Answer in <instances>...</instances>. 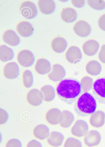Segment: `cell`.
Instances as JSON below:
<instances>
[{
	"label": "cell",
	"mask_w": 105,
	"mask_h": 147,
	"mask_svg": "<svg viewBox=\"0 0 105 147\" xmlns=\"http://www.w3.org/2000/svg\"><path fill=\"white\" fill-rule=\"evenodd\" d=\"M74 119V116L72 112L67 110H63L61 112L59 125L62 127L68 128L71 125Z\"/></svg>",
	"instance_id": "20"
},
{
	"label": "cell",
	"mask_w": 105,
	"mask_h": 147,
	"mask_svg": "<svg viewBox=\"0 0 105 147\" xmlns=\"http://www.w3.org/2000/svg\"><path fill=\"white\" fill-rule=\"evenodd\" d=\"M51 68L50 63L44 58L38 59L35 66V71L40 75H45L49 73L51 71Z\"/></svg>",
	"instance_id": "17"
},
{
	"label": "cell",
	"mask_w": 105,
	"mask_h": 147,
	"mask_svg": "<svg viewBox=\"0 0 105 147\" xmlns=\"http://www.w3.org/2000/svg\"><path fill=\"white\" fill-rule=\"evenodd\" d=\"M22 79L24 86L27 88H30L33 84V76L32 72L29 70H26L22 74Z\"/></svg>",
	"instance_id": "28"
},
{
	"label": "cell",
	"mask_w": 105,
	"mask_h": 147,
	"mask_svg": "<svg viewBox=\"0 0 105 147\" xmlns=\"http://www.w3.org/2000/svg\"><path fill=\"white\" fill-rule=\"evenodd\" d=\"M99 46V44L96 40L90 39L83 43L82 49L85 54L89 56H92L97 53Z\"/></svg>",
	"instance_id": "14"
},
{
	"label": "cell",
	"mask_w": 105,
	"mask_h": 147,
	"mask_svg": "<svg viewBox=\"0 0 105 147\" xmlns=\"http://www.w3.org/2000/svg\"><path fill=\"white\" fill-rule=\"evenodd\" d=\"M56 90L60 99L69 105H72L75 102L82 92L80 82L72 78L61 80L57 85Z\"/></svg>",
	"instance_id": "1"
},
{
	"label": "cell",
	"mask_w": 105,
	"mask_h": 147,
	"mask_svg": "<svg viewBox=\"0 0 105 147\" xmlns=\"http://www.w3.org/2000/svg\"><path fill=\"white\" fill-rule=\"evenodd\" d=\"M64 147H82L81 142L78 139L74 137H70L65 141Z\"/></svg>",
	"instance_id": "31"
},
{
	"label": "cell",
	"mask_w": 105,
	"mask_h": 147,
	"mask_svg": "<svg viewBox=\"0 0 105 147\" xmlns=\"http://www.w3.org/2000/svg\"><path fill=\"white\" fill-rule=\"evenodd\" d=\"M26 98L28 103L34 106H37L41 105L44 99L42 92L36 88L29 90L27 94Z\"/></svg>",
	"instance_id": "8"
},
{
	"label": "cell",
	"mask_w": 105,
	"mask_h": 147,
	"mask_svg": "<svg viewBox=\"0 0 105 147\" xmlns=\"http://www.w3.org/2000/svg\"><path fill=\"white\" fill-rule=\"evenodd\" d=\"M64 140V136L61 133L54 131L50 134L48 137L47 141L51 146L58 147L62 145Z\"/></svg>",
	"instance_id": "21"
},
{
	"label": "cell",
	"mask_w": 105,
	"mask_h": 147,
	"mask_svg": "<svg viewBox=\"0 0 105 147\" xmlns=\"http://www.w3.org/2000/svg\"><path fill=\"white\" fill-rule=\"evenodd\" d=\"M20 15L24 18L31 19L35 17L38 13L37 7L32 1L27 0L21 3L19 7Z\"/></svg>",
	"instance_id": "4"
},
{
	"label": "cell",
	"mask_w": 105,
	"mask_h": 147,
	"mask_svg": "<svg viewBox=\"0 0 105 147\" xmlns=\"http://www.w3.org/2000/svg\"><path fill=\"white\" fill-rule=\"evenodd\" d=\"M98 24L100 28L105 31V13L102 15L98 20Z\"/></svg>",
	"instance_id": "35"
},
{
	"label": "cell",
	"mask_w": 105,
	"mask_h": 147,
	"mask_svg": "<svg viewBox=\"0 0 105 147\" xmlns=\"http://www.w3.org/2000/svg\"><path fill=\"white\" fill-rule=\"evenodd\" d=\"M66 75V71L61 65L56 63L53 65L52 70L48 75L49 79L54 82L62 80Z\"/></svg>",
	"instance_id": "7"
},
{
	"label": "cell",
	"mask_w": 105,
	"mask_h": 147,
	"mask_svg": "<svg viewBox=\"0 0 105 147\" xmlns=\"http://www.w3.org/2000/svg\"><path fill=\"white\" fill-rule=\"evenodd\" d=\"M33 133L35 138L41 140L48 137L50 134L49 128L44 124H40L36 126L33 129Z\"/></svg>",
	"instance_id": "22"
},
{
	"label": "cell",
	"mask_w": 105,
	"mask_h": 147,
	"mask_svg": "<svg viewBox=\"0 0 105 147\" xmlns=\"http://www.w3.org/2000/svg\"><path fill=\"white\" fill-rule=\"evenodd\" d=\"M101 136L99 132L96 130H92L88 131L85 136L84 142L89 147L98 145L100 142Z\"/></svg>",
	"instance_id": "11"
},
{
	"label": "cell",
	"mask_w": 105,
	"mask_h": 147,
	"mask_svg": "<svg viewBox=\"0 0 105 147\" xmlns=\"http://www.w3.org/2000/svg\"><path fill=\"white\" fill-rule=\"evenodd\" d=\"M19 73V69L17 64L14 62H11L6 64L4 66L3 73L4 77L8 79H13L17 78Z\"/></svg>",
	"instance_id": "10"
},
{
	"label": "cell",
	"mask_w": 105,
	"mask_h": 147,
	"mask_svg": "<svg viewBox=\"0 0 105 147\" xmlns=\"http://www.w3.org/2000/svg\"><path fill=\"white\" fill-rule=\"evenodd\" d=\"M89 131V126L87 122L82 119L77 120L72 127L71 133L74 136L81 137L85 136Z\"/></svg>",
	"instance_id": "6"
},
{
	"label": "cell",
	"mask_w": 105,
	"mask_h": 147,
	"mask_svg": "<svg viewBox=\"0 0 105 147\" xmlns=\"http://www.w3.org/2000/svg\"><path fill=\"white\" fill-rule=\"evenodd\" d=\"M3 41L12 46L18 45L20 42V39L16 33L13 30L10 29L5 31L2 35Z\"/></svg>",
	"instance_id": "15"
},
{
	"label": "cell",
	"mask_w": 105,
	"mask_h": 147,
	"mask_svg": "<svg viewBox=\"0 0 105 147\" xmlns=\"http://www.w3.org/2000/svg\"><path fill=\"white\" fill-rule=\"evenodd\" d=\"M27 147H42L41 143L33 139L30 141L27 144Z\"/></svg>",
	"instance_id": "36"
},
{
	"label": "cell",
	"mask_w": 105,
	"mask_h": 147,
	"mask_svg": "<svg viewBox=\"0 0 105 147\" xmlns=\"http://www.w3.org/2000/svg\"><path fill=\"white\" fill-rule=\"evenodd\" d=\"M17 59L22 66L28 67L32 65L34 63L35 57L31 51L27 49H23L18 53Z\"/></svg>",
	"instance_id": "5"
},
{
	"label": "cell",
	"mask_w": 105,
	"mask_h": 147,
	"mask_svg": "<svg viewBox=\"0 0 105 147\" xmlns=\"http://www.w3.org/2000/svg\"><path fill=\"white\" fill-rule=\"evenodd\" d=\"M22 144L18 139L16 138L10 140L6 143L5 147H22Z\"/></svg>",
	"instance_id": "32"
},
{
	"label": "cell",
	"mask_w": 105,
	"mask_h": 147,
	"mask_svg": "<svg viewBox=\"0 0 105 147\" xmlns=\"http://www.w3.org/2000/svg\"><path fill=\"white\" fill-rule=\"evenodd\" d=\"M71 1L74 6L78 8L82 7L85 3L84 0H71Z\"/></svg>",
	"instance_id": "37"
},
{
	"label": "cell",
	"mask_w": 105,
	"mask_h": 147,
	"mask_svg": "<svg viewBox=\"0 0 105 147\" xmlns=\"http://www.w3.org/2000/svg\"><path fill=\"white\" fill-rule=\"evenodd\" d=\"M61 112L57 108H52L49 109L46 113L45 118L47 121L52 125L59 123Z\"/></svg>",
	"instance_id": "18"
},
{
	"label": "cell",
	"mask_w": 105,
	"mask_h": 147,
	"mask_svg": "<svg viewBox=\"0 0 105 147\" xmlns=\"http://www.w3.org/2000/svg\"><path fill=\"white\" fill-rule=\"evenodd\" d=\"M14 57V52L11 48L5 45L0 46V59L1 61L6 62L11 60Z\"/></svg>",
	"instance_id": "26"
},
{
	"label": "cell",
	"mask_w": 105,
	"mask_h": 147,
	"mask_svg": "<svg viewBox=\"0 0 105 147\" xmlns=\"http://www.w3.org/2000/svg\"><path fill=\"white\" fill-rule=\"evenodd\" d=\"M38 6L40 11L46 14L52 13L55 8V4L53 0H39Z\"/></svg>",
	"instance_id": "19"
},
{
	"label": "cell",
	"mask_w": 105,
	"mask_h": 147,
	"mask_svg": "<svg viewBox=\"0 0 105 147\" xmlns=\"http://www.w3.org/2000/svg\"><path fill=\"white\" fill-rule=\"evenodd\" d=\"M8 115L7 112L4 109H0V124L5 123L7 121Z\"/></svg>",
	"instance_id": "33"
},
{
	"label": "cell",
	"mask_w": 105,
	"mask_h": 147,
	"mask_svg": "<svg viewBox=\"0 0 105 147\" xmlns=\"http://www.w3.org/2000/svg\"><path fill=\"white\" fill-rule=\"evenodd\" d=\"M67 60L72 63H75L80 61L82 58V53L78 47L72 46L70 47L65 53Z\"/></svg>",
	"instance_id": "12"
},
{
	"label": "cell",
	"mask_w": 105,
	"mask_h": 147,
	"mask_svg": "<svg viewBox=\"0 0 105 147\" xmlns=\"http://www.w3.org/2000/svg\"><path fill=\"white\" fill-rule=\"evenodd\" d=\"M16 28L18 33L24 37H28L31 35L34 30L31 24L25 21L19 22L16 25Z\"/></svg>",
	"instance_id": "16"
},
{
	"label": "cell",
	"mask_w": 105,
	"mask_h": 147,
	"mask_svg": "<svg viewBox=\"0 0 105 147\" xmlns=\"http://www.w3.org/2000/svg\"><path fill=\"white\" fill-rule=\"evenodd\" d=\"M93 94L100 103L105 104V77L97 79L93 83Z\"/></svg>",
	"instance_id": "3"
},
{
	"label": "cell",
	"mask_w": 105,
	"mask_h": 147,
	"mask_svg": "<svg viewBox=\"0 0 105 147\" xmlns=\"http://www.w3.org/2000/svg\"><path fill=\"white\" fill-rule=\"evenodd\" d=\"M105 121V113L101 110H97L91 114L89 119L90 124L93 127L99 128L102 126Z\"/></svg>",
	"instance_id": "13"
},
{
	"label": "cell",
	"mask_w": 105,
	"mask_h": 147,
	"mask_svg": "<svg viewBox=\"0 0 105 147\" xmlns=\"http://www.w3.org/2000/svg\"><path fill=\"white\" fill-rule=\"evenodd\" d=\"M73 30L75 33L81 37H86L91 32V28L89 24L84 20H79L74 25Z\"/></svg>",
	"instance_id": "9"
},
{
	"label": "cell",
	"mask_w": 105,
	"mask_h": 147,
	"mask_svg": "<svg viewBox=\"0 0 105 147\" xmlns=\"http://www.w3.org/2000/svg\"><path fill=\"white\" fill-rule=\"evenodd\" d=\"M88 5L97 10L103 9L105 8V1L103 0H87Z\"/></svg>",
	"instance_id": "30"
},
{
	"label": "cell",
	"mask_w": 105,
	"mask_h": 147,
	"mask_svg": "<svg viewBox=\"0 0 105 147\" xmlns=\"http://www.w3.org/2000/svg\"><path fill=\"white\" fill-rule=\"evenodd\" d=\"M67 46V42L65 39L61 37H57L54 38L51 42L52 49L56 52L60 53L63 52Z\"/></svg>",
	"instance_id": "23"
},
{
	"label": "cell",
	"mask_w": 105,
	"mask_h": 147,
	"mask_svg": "<svg viewBox=\"0 0 105 147\" xmlns=\"http://www.w3.org/2000/svg\"><path fill=\"white\" fill-rule=\"evenodd\" d=\"M80 83L82 91L84 92H88L93 88V80L90 76H85L81 79Z\"/></svg>",
	"instance_id": "29"
},
{
	"label": "cell",
	"mask_w": 105,
	"mask_h": 147,
	"mask_svg": "<svg viewBox=\"0 0 105 147\" xmlns=\"http://www.w3.org/2000/svg\"><path fill=\"white\" fill-rule=\"evenodd\" d=\"M101 64L97 61L92 60L88 62L86 66L87 72L92 76L99 75L102 71Z\"/></svg>",
	"instance_id": "25"
},
{
	"label": "cell",
	"mask_w": 105,
	"mask_h": 147,
	"mask_svg": "<svg viewBox=\"0 0 105 147\" xmlns=\"http://www.w3.org/2000/svg\"><path fill=\"white\" fill-rule=\"evenodd\" d=\"M98 56L100 61L105 63V44L102 46Z\"/></svg>",
	"instance_id": "34"
},
{
	"label": "cell",
	"mask_w": 105,
	"mask_h": 147,
	"mask_svg": "<svg viewBox=\"0 0 105 147\" xmlns=\"http://www.w3.org/2000/svg\"><path fill=\"white\" fill-rule=\"evenodd\" d=\"M43 94L44 100L46 102L53 100L55 96L54 88L50 85H46L42 87L40 89Z\"/></svg>",
	"instance_id": "27"
},
{
	"label": "cell",
	"mask_w": 105,
	"mask_h": 147,
	"mask_svg": "<svg viewBox=\"0 0 105 147\" xmlns=\"http://www.w3.org/2000/svg\"><path fill=\"white\" fill-rule=\"evenodd\" d=\"M61 15L62 19L68 23L73 22L76 20L77 16L76 10L70 7H66L63 9L61 11Z\"/></svg>",
	"instance_id": "24"
},
{
	"label": "cell",
	"mask_w": 105,
	"mask_h": 147,
	"mask_svg": "<svg viewBox=\"0 0 105 147\" xmlns=\"http://www.w3.org/2000/svg\"><path fill=\"white\" fill-rule=\"evenodd\" d=\"M96 107L94 97L90 93L86 92L82 94L75 101L74 109L78 116L85 117L94 113Z\"/></svg>",
	"instance_id": "2"
}]
</instances>
